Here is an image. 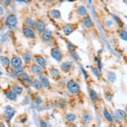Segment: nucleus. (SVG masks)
I'll return each mask as SVG.
<instances>
[{
  "mask_svg": "<svg viewBox=\"0 0 127 127\" xmlns=\"http://www.w3.org/2000/svg\"><path fill=\"white\" fill-rule=\"evenodd\" d=\"M82 127H87V126H82Z\"/></svg>",
  "mask_w": 127,
  "mask_h": 127,
  "instance_id": "nucleus-44",
  "label": "nucleus"
},
{
  "mask_svg": "<svg viewBox=\"0 0 127 127\" xmlns=\"http://www.w3.org/2000/svg\"><path fill=\"white\" fill-rule=\"evenodd\" d=\"M36 29L39 33L43 32L45 30V23L43 21H38L36 24Z\"/></svg>",
  "mask_w": 127,
  "mask_h": 127,
  "instance_id": "nucleus-14",
  "label": "nucleus"
},
{
  "mask_svg": "<svg viewBox=\"0 0 127 127\" xmlns=\"http://www.w3.org/2000/svg\"><path fill=\"white\" fill-rule=\"evenodd\" d=\"M5 96H6V98L8 99H9V100L11 101H16V99H17V97H16L17 95L13 91H7V92H5Z\"/></svg>",
  "mask_w": 127,
  "mask_h": 127,
  "instance_id": "nucleus-13",
  "label": "nucleus"
},
{
  "mask_svg": "<svg viewBox=\"0 0 127 127\" xmlns=\"http://www.w3.org/2000/svg\"><path fill=\"white\" fill-rule=\"evenodd\" d=\"M0 75H1V72H0Z\"/></svg>",
  "mask_w": 127,
  "mask_h": 127,
  "instance_id": "nucleus-46",
  "label": "nucleus"
},
{
  "mask_svg": "<svg viewBox=\"0 0 127 127\" xmlns=\"http://www.w3.org/2000/svg\"><path fill=\"white\" fill-rule=\"evenodd\" d=\"M23 33H24L25 36H26L28 38H34L36 36L34 31L30 27H25L23 29Z\"/></svg>",
  "mask_w": 127,
  "mask_h": 127,
  "instance_id": "nucleus-6",
  "label": "nucleus"
},
{
  "mask_svg": "<svg viewBox=\"0 0 127 127\" xmlns=\"http://www.w3.org/2000/svg\"><path fill=\"white\" fill-rule=\"evenodd\" d=\"M60 1H65V0H60Z\"/></svg>",
  "mask_w": 127,
  "mask_h": 127,
  "instance_id": "nucleus-43",
  "label": "nucleus"
},
{
  "mask_svg": "<svg viewBox=\"0 0 127 127\" xmlns=\"http://www.w3.org/2000/svg\"><path fill=\"white\" fill-rule=\"evenodd\" d=\"M90 97L92 101H97L98 99V94L92 89L90 90Z\"/></svg>",
  "mask_w": 127,
  "mask_h": 127,
  "instance_id": "nucleus-24",
  "label": "nucleus"
},
{
  "mask_svg": "<svg viewBox=\"0 0 127 127\" xmlns=\"http://www.w3.org/2000/svg\"><path fill=\"white\" fill-rule=\"evenodd\" d=\"M103 116H104V118L106 119L108 121H109V122H112V121H113V117H112L111 114H110L106 109L103 110Z\"/></svg>",
  "mask_w": 127,
  "mask_h": 127,
  "instance_id": "nucleus-21",
  "label": "nucleus"
},
{
  "mask_svg": "<svg viewBox=\"0 0 127 127\" xmlns=\"http://www.w3.org/2000/svg\"><path fill=\"white\" fill-rule=\"evenodd\" d=\"M65 118H66L67 120L69 121H75L76 120V116L74 114H71V113H69V114H67L66 116H65Z\"/></svg>",
  "mask_w": 127,
  "mask_h": 127,
  "instance_id": "nucleus-26",
  "label": "nucleus"
},
{
  "mask_svg": "<svg viewBox=\"0 0 127 127\" xmlns=\"http://www.w3.org/2000/svg\"><path fill=\"white\" fill-rule=\"evenodd\" d=\"M92 72H93V74L95 75V76H97V77H98L99 78V76H100V74H99V70H98V69H92Z\"/></svg>",
  "mask_w": 127,
  "mask_h": 127,
  "instance_id": "nucleus-34",
  "label": "nucleus"
},
{
  "mask_svg": "<svg viewBox=\"0 0 127 127\" xmlns=\"http://www.w3.org/2000/svg\"><path fill=\"white\" fill-rule=\"evenodd\" d=\"M10 65H12L13 68H17V67H20L22 65V60H21V58L20 57H17V56H15L13 57L10 61Z\"/></svg>",
  "mask_w": 127,
  "mask_h": 127,
  "instance_id": "nucleus-4",
  "label": "nucleus"
},
{
  "mask_svg": "<svg viewBox=\"0 0 127 127\" xmlns=\"http://www.w3.org/2000/svg\"><path fill=\"white\" fill-rule=\"evenodd\" d=\"M5 25L9 29H15L17 25V18L15 15H9L7 16L5 20Z\"/></svg>",
  "mask_w": 127,
  "mask_h": 127,
  "instance_id": "nucleus-2",
  "label": "nucleus"
},
{
  "mask_svg": "<svg viewBox=\"0 0 127 127\" xmlns=\"http://www.w3.org/2000/svg\"><path fill=\"white\" fill-rule=\"evenodd\" d=\"M39 80H40L41 84L42 87H49V80L47 79V76H39Z\"/></svg>",
  "mask_w": 127,
  "mask_h": 127,
  "instance_id": "nucleus-11",
  "label": "nucleus"
},
{
  "mask_svg": "<svg viewBox=\"0 0 127 127\" xmlns=\"http://www.w3.org/2000/svg\"><path fill=\"white\" fill-rule=\"evenodd\" d=\"M119 33H120V36L121 39L127 42V32L126 31H125V30H120Z\"/></svg>",
  "mask_w": 127,
  "mask_h": 127,
  "instance_id": "nucleus-27",
  "label": "nucleus"
},
{
  "mask_svg": "<svg viewBox=\"0 0 127 127\" xmlns=\"http://www.w3.org/2000/svg\"><path fill=\"white\" fill-rule=\"evenodd\" d=\"M125 1H127V0H125Z\"/></svg>",
  "mask_w": 127,
  "mask_h": 127,
  "instance_id": "nucleus-48",
  "label": "nucleus"
},
{
  "mask_svg": "<svg viewBox=\"0 0 127 127\" xmlns=\"http://www.w3.org/2000/svg\"><path fill=\"white\" fill-rule=\"evenodd\" d=\"M72 68V63L70 61H65L61 65V69H62L63 71L67 72L69 71V69Z\"/></svg>",
  "mask_w": 127,
  "mask_h": 127,
  "instance_id": "nucleus-10",
  "label": "nucleus"
},
{
  "mask_svg": "<svg viewBox=\"0 0 127 127\" xmlns=\"http://www.w3.org/2000/svg\"><path fill=\"white\" fill-rule=\"evenodd\" d=\"M107 76H108V80H109L111 83H114L116 80V75L114 72H112V71L108 72Z\"/></svg>",
  "mask_w": 127,
  "mask_h": 127,
  "instance_id": "nucleus-19",
  "label": "nucleus"
},
{
  "mask_svg": "<svg viewBox=\"0 0 127 127\" xmlns=\"http://www.w3.org/2000/svg\"><path fill=\"white\" fill-rule=\"evenodd\" d=\"M3 14H4V9H3L2 7L0 6V17L3 15Z\"/></svg>",
  "mask_w": 127,
  "mask_h": 127,
  "instance_id": "nucleus-37",
  "label": "nucleus"
},
{
  "mask_svg": "<svg viewBox=\"0 0 127 127\" xmlns=\"http://www.w3.org/2000/svg\"><path fill=\"white\" fill-rule=\"evenodd\" d=\"M0 127H5L4 125H3V124H0Z\"/></svg>",
  "mask_w": 127,
  "mask_h": 127,
  "instance_id": "nucleus-41",
  "label": "nucleus"
},
{
  "mask_svg": "<svg viewBox=\"0 0 127 127\" xmlns=\"http://www.w3.org/2000/svg\"><path fill=\"white\" fill-rule=\"evenodd\" d=\"M0 62L2 63V65L4 67H8L9 65H10V61L7 57H4V56H1L0 57Z\"/></svg>",
  "mask_w": 127,
  "mask_h": 127,
  "instance_id": "nucleus-20",
  "label": "nucleus"
},
{
  "mask_svg": "<svg viewBox=\"0 0 127 127\" xmlns=\"http://www.w3.org/2000/svg\"><path fill=\"white\" fill-rule=\"evenodd\" d=\"M51 75L53 76H58V69H51Z\"/></svg>",
  "mask_w": 127,
  "mask_h": 127,
  "instance_id": "nucleus-33",
  "label": "nucleus"
},
{
  "mask_svg": "<svg viewBox=\"0 0 127 127\" xmlns=\"http://www.w3.org/2000/svg\"><path fill=\"white\" fill-rule=\"evenodd\" d=\"M115 113H116L117 118H118L120 120H126L127 114L124 110H122V109H117Z\"/></svg>",
  "mask_w": 127,
  "mask_h": 127,
  "instance_id": "nucleus-7",
  "label": "nucleus"
},
{
  "mask_svg": "<svg viewBox=\"0 0 127 127\" xmlns=\"http://www.w3.org/2000/svg\"><path fill=\"white\" fill-rule=\"evenodd\" d=\"M42 39L44 41H46V42L49 41L52 38V31L49 29H47V30L45 29L44 31H43V33H42Z\"/></svg>",
  "mask_w": 127,
  "mask_h": 127,
  "instance_id": "nucleus-9",
  "label": "nucleus"
},
{
  "mask_svg": "<svg viewBox=\"0 0 127 127\" xmlns=\"http://www.w3.org/2000/svg\"><path fill=\"white\" fill-rule=\"evenodd\" d=\"M112 98H113V95H112L110 92H106V93H105V98H106V100L111 101Z\"/></svg>",
  "mask_w": 127,
  "mask_h": 127,
  "instance_id": "nucleus-32",
  "label": "nucleus"
},
{
  "mask_svg": "<svg viewBox=\"0 0 127 127\" xmlns=\"http://www.w3.org/2000/svg\"><path fill=\"white\" fill-rule=\"evenodd\" d=\"M40 127H47V123L45 122V120H40Z\"/></svg>",
  "mask_w": 127,
  "mask_h": 127,
  "instance_id": "nucleus-35",
  "label": "nucleus"
},
{
  "mask_svg": "<svg viewBox=\"0 0 127 127\" xmlns=\"http://www.w3.org/2000/svg\"><path fill=\"white\" fill-rule=\"evenodd\" d=\"M125 3H126V4H127V1H125Z\"/></svg>",
  "mask_w": 127,
  "mask_h": 127,
  "instance_id": "nucleus-42",
  "label": "nucleus"
},
{
  "mask_svg": "<svg viewBox=\"0 0 127 127\" xmlns=\"http://www.w3.org/2000/svg\"><path fill=\"white\" fill-rule=\"evenodd\" d=\"M9 3H10V0H6V4H9Z\"/></svg>",
  "mask_w": 127,
  "mask_h": 127,
  "instance_id": "nucleus-40",
  "label": "nucleus"
},
{
  "mask_svg": "<svg viewBox=\"0 0 127 127\" xmlns=\"http://www.w3.org/2000/svg\"><path fill=\"white\" fill-rule=\"evenodd\" d=\"M51 15H52V16H53L54 19L60 18V16H61L60 12L58 11V9H53V10L51 11Z\"/></svg>",
  "mask_w": 127,
  "mask_h": 127,
  "instance_id": "nucleus-25",
  "label": "nucleus"
},
{
  "mask_svg": "<svg viewBox=\"0 0 127 127\" xmlns=\"http://www.w3.org/2000/svg\"><path fill=\"white\" fill-rule=\"evenodd\" d=\"M25 24L27 25H29V26L32 27L34 26V25H36V23H35V21H34L31 18H27L26 20H25Z\"/></svg>",
  "mask_w": 127,
  "mask_h": 127,
  "instance_id": "nucleus-31",
  "label": "nucleus"
},
{
  "mask_svg": "<svg viewBox=\"0 0 127 127\" xmlns=\"http://www.w3.org/2000/svg\"><path fill=\"white\" fill-rule=\"evenodd\" d=\"M51 54L52 57L57 61H60L62 59V54L58 48H53L51 50Z\"/></svg>",
  "mask_w": 127,
  "mask_h": 127,
  "instance_id": "nucleus-5",
  "label": "nucleus"
},
{
  "mask_svg": "<svg viewBox=\"0 0 127 127\" xmlns=\"http://www.w3.org/2000/svg\"><path fill=\"white\" fill-rule=\"evenodd\" d=\"M67 88H68L69 92H71L73 94H76L80 92V86L78 85V83L75 81L74 80H70L68 81Z\"/></svg>",
  "mask_w": 127,
  "mask_h": 127,
  "instance_id": "nucleus-1",
  "label": "nucleus"
},
{
  "mask_svg": "<svg viewBox=\"0 0 127 127\" xmlns=\"http://www.w3.org/2000/svg\"><path fill=\"white\" fill-rule=\"evenodd\" d=\"M23 79H24V80L25 81V82H27L28 84H31L32 83V80H31V78L29 76V75H27L26 73H24V75H23Z\"/></svg>",
  "mask_w": 127,
  "mask_h": 127,
  "instance_id": "nucleus-30",
  "label": "nucleus"
},
{
  "mask_svg": "<svg viewBox=\"0 0 127 127\" xmlns=\"http://www.w3.org/2000/svg\"><path fill=\"white\" fill-rule=\"evenodd\" d=\"M31 71H32V73H34L35 75H40L42 73V68H41V66H39L37 65H31Z\"/></svg>",
  "mask_w": 127,
  "mask_h": 127,
  "instance_id": "nucleus-16",
  "label": "nucleus"
},
{
  "mask_svg": "<svg viewBox=\"0 0 127 127\" xmlns=\"http://www.w3.org/2000/svg\"><path fill=\"white\" fill-rule=\"evenodd\" d=\"M110 127H114V126H110Z\"/></svg>",
  "mask_w": 127,
  "mask_h": 127,
  "instance_id": "nucleus-45",
  "label": "nucleus"
},
{
  "mask_svg": "<svg viewBox=\"0 0 127 127\" xmlns=\"http://www.w3.org/2000/svg\"><path fill=\"white\" fill-rule=\"evenodd\" d=\"M84 25L87 28H91L93 24H92V21H91V18H90V16H87V17H85L84 19Z\"/></svg>",
  "mask_w": 127,
  "mask_h": 127,
  "instance_id": "nucleus-17",
  "label": "nucleus"
},
{
  "mask_svg": "<svg viewBox=\"0 0 127 127\" xmlns=\"http://www.w3.org/2000/svg\"><path fill=\"white\" fill-rule=\"evenodd\" d=\"M27 1H29V0H27Z\"/></svg>",
  "mask_w": 127,
  "mask_h": 127,
  "instance_id": "nucleus-47",
  "label": "nucleus"
},
{
  "mask_svg": "<svg viewBox=\"0 0 127 127\" xmlns=\"http://www.w3.org/2000/svg\"><path fill=\"white\" fill-rule=\"evenodd\" d=\"M82 120L84 121V122H86V123H88V122H90V121L91 120V116L90 115V114H84L82 115Z\"/></svg>",
  "mask_w": 127,
  "mask_h": 127,
  "instance_id": "nucleus-29",
  "label": "nucleus"
},
{
  "mask_svg": "<svg viewBox=\"0 0 127 127\" xmlns=\"http://www.w3.org/2000/svg\"><path fill=\"white\" fill-rule=\"evenodd\" d=\"M36 62L38 64V65L41 67H45L46 66V61H45L44 58L42 57V56H36Z\"/></svg>",
  "mask_w": 127,
  "mask_h": 127,
  "instance_id": "nucleus-15",
  "label": "nucleus"
},
{
  "mask_svg": "<svg viewBox=\"0 0 127 127\" xmlns=\"http://www.w3.org/2000/svg\"><path fill=\"white\" fill-rule=\"evenodd\" d=\"M114 20H115L116 22H117V24H118L119 25H121V20L118 18V16L114 15Z\"/></svg>",
  "mask_w": 127,
  "mask_h": 127,
  "instance_id": "nucleus-36",
  "label": "nucleus"
},
{
  "mask_svg": "<svg viewBox=\"0 0 127 127\" xmlns=\"http://www.w3.org/2000/svg\"><path fill=\"white\" fill-rule=\"evenodd\" d=\"M17 2H20V3H23V4H25L26 3V1L25 0H16Z\"/></svg>",
  "mask_w": 127,
  "mask_h": 127,
  "instance_id": "nucleus-39",
  "label": "nucleus"
},
{
  "mask_svg": "<svg viewBox=\"0 0 127 127\" xmlns=\"http://www.w3.org/2000/svg\"><path fill=\"white\" fill-rule=\"evenodd\" d=\"M36 103H37L38 104H40V103H42V99H41L40 97H38V98H37V100H36Z\"/></svg>",
  "mask_w": 127,
  "mask_h": 127,
  "instance_id": "nucleus-38",
  "label": "nucleus"
},
{
  "mask_svg": "<svg viewBox=\"0 0 127 127\" xmlns=\"http://www.w3.org/2000/svg\"><path fill=\"white\" fill-rule=\"evenodd\" d=\"M32 86H33V87L35 88L36 90H41V88L42 87V84H41L40 80H36V79H34V80H32Z\"/></svg>",
  "mask_w": 127,
  "mask_h": 127,
  "instance_id": "nucleus-18",
  "label": "nucleus"
},
{
  "mask_svg": "<svg viewBox=\"0 0 127 127\" xmlns=\"http://www.w3.org/2000/svg\"><path fill=\"white\" fill-rule=\"evenodd\" d=\"M77 11H78V14L80 15L83 16V15H87V9L85 6H80V7H78Z\"/></svg>",
  "mask_w": 127,
  "mask_h": 127,
  "instance_id": "nucleus-23",
  "label": "nucleus"
},
{
  "mask_svg": "<svg viewBox=\"0 0 127 127\" xmlns=\"http://www.w3.org/2000/svg\"><path fill=\"white\" fill-rule=\"evenodd\" d=\"M23 58H24L25 62V64H29L30 62H31V55H30L28 53H25V54H23L22 55Z\"/></svg>",
  "mask_w": 127,
  "mask_h": 127,
  "instance_id": "nucleus-28",
  "label": "nucleus"
},
{
  "mask_svg": "<svg viewBox=\"0 0 127 127\" xmlns=\"http://www.w3.org/2000/svg\"><path fill=\"white\" fill-rule=\"evenodd\" d=\"M4 112H5V117H6V120L8 122L11 120V119L14 117L15 114V109L11 107V106H7L4 109Z\"/></svg>",
  "mask_w": 127,
  "mask_h": 127,
  "instance_id": "nucleus-3",
  "label": "nucleus"
},
{
  "mask_svg": "<svg viewBox=\"0 0 127 127\" xmlns=\"http://www.w3.org/2000/svg\"><path fill=\"white\" fill-rule=\"evenodd\" d=\"M13 91L16 95H20L23 92V88L20 86H14L13 87Z\"/></svg>",
  "mask_w": 127,
  "mask_h": 127,
  "instance_id": "nucleus-22",
  "label": "nucleus"
},
{
  "mask_svg": "<svg viewBox=\"0 0 127 127\" xmlns=\"http://www.w3.org/2000/svg\"><path fill=\"white\" fill-rule=\"evenodd\" d=\"M63 31L65 32V34L66 36L69 35V34H71L72 32L74 31V27L72 25L70 24H68V25H65V26L63 27Z\"/></svg>",
  "mask_w": 127,
  "mask_h": 127,
  "instance_id": "nucleus-8",
  "label": "nucleus"
},
{
  "mask_svg": "<svg viewBox=\"0 0 127 127\" xmlns=\"http://www.w3.org/2000/svg\"><path fill=\"white\" fill-rule=\"evenodd\" d=\"M13 73L15 75V76H19V77H22L23 75H24V69L21 66L17 67V68H14L13 69Z\"/></svg>",
  "mask_w": 127,
  "mask_h": 127,
  "instance_id": "nucleus-12",
  "label": "nucleus"
}]
</instances>
